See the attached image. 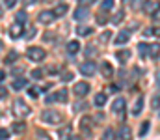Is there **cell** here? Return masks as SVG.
<instances>
[{
  "mask_svg": "<svg viewBox=\"0 0 160 140\" xmlns=\"http://www.w3.org/2000/svg\"><path fill=\"white\" fill-rule=\"evenodd\" d=\"M17 58H19V54H17L15 50H11V52H9V54L6 56V60H4V62H6V64H13V62H15Z\"/></svg>",
  "mask_w": 160,
  "mask_h": 140,
  "instance_id": "cell-22",
  "label": "cell"
},
{
  "mask_svg": "<svg viewBox=\"0 0 160 140\" xmlns=\"http://www.w3.org/2000/svg\"><path fill=\"white\" fill-rule=\"evenodd\" d=\"M65 140H78V137H75V135H69Z\"/></svg>",
  "mask_w": 160,
  "mask_h": 140,
  "instance_id": "cell-45",
  "label": "cell"
},
{
  "mask_svg": "<svg viewBox=\"0 0 160 140\" xmlns=\"http://www.w3.org/2000/svg\"><path fill=\"white\" fill-rule=\"evenodd\" d=\"M26 84H28V82H26V79H22V77H21V79H15L11 86H13V90H17V92H19V90H22Z\"/></svg>",
  "mask_w": 160,
  "mask_h": 140,
  "instance_id": "cell-18",
  "label": "cell"
},
{
  "mask_svg": "<svg viewBox=\"0 0 160 140\" xmlns=\"http://www.w3.org/2000/svg\"><path fill=\"white\" fill-rule=\"evenodd\" d=\"M41 120H43L45 123L56 125V123L63 122V114H62V112H58V110H52V108H48V110H45V112L41 114Z\"/></svg>",
  "mask_w": 160,
  "mask_h": 140,
  "instance_id": "cell-1",
  "label": "cell"
},
{
  "mask_svg": "<svg viewBox=\"0 0 160 140\" xmlns=\"http://www.w3.org/2000/svg\"><path fill=\"white\" fill-rule=\"evenodd\" d=\"M8 137H9V133L6 129H0V140H8Z\"/></svg>",
  "mask_w": 160,
  "mask_h": 140,
  "instance_id": "cell-37",
  "label": "cell"
},
{
  "mask_svg": "<svg viewBox=\"0 0 160 140\" xmlns=\"http://www.w3.org/2000/svg\"><path fill=\"white\" fill-rule=\"evenodd\" d=\"M13 112H15V116L21 120V118H26V116L32 112V108H30L22 99H17V101L13 103Z\"/></svg>",
  "mask_w": 160,
  "mask_h": 140,
  "instance_id": "cell-2",
  "label": "cell"
},
{
  "mask_svg": "<svg viewBox=\"0 0 160 140\" xmlns=\"http://www.w3.org/2000/svg\"><path fill=\"white\" fill-rule=\"evenodd\" d=\"M88 108V103H77L75 105V112H82V110H86Z\"/></svg>",
  "mask_w": 160,
  "mask_h": 140,
  "instance_id": "cell-30",
  "label": "cell"
},
{
  "mask_svg": "<svg viewBox=\"0 0 160 140\" xmlns=\"http://www.w3.org/2000/svg\"><path fill=\"white\" fill-rule=\"evenodd\" d=\"M153 108H155V110H158V95H155V97H153Z\"/></svg>",
  "mask_w": 160,
  "mask_h": 140,
  "instance_id": "cell-40",
  "label": "cell"
},
{
  "mask_svg": "<svg viewBox=\"0 0 160 140\" xmlns=\"http://www.w3.org/2000/svg\"><path fill=\"white\" fill-rule=\"evenodd\" d=\"M114 138H116L114 131H112V129H106V131H104V135H102V140H114Z\"/></svg>",
  "mask_w": 160,
  "mask_h": 140,
  "instance_id": "cell-27",
  "label": "cell"
},
{
  "mask_svg": "<svg viewBox=\"0 0 160 140\" xmlns=\"http://www.w3.org/2000/svg\"><path fill=\"white\" fill-rule=\"evenodd\" d=\"M69 133H71V125H67V127H65V131H62V133H60V138L65 140L67 137H69Z\"/></svg>",
  "mask_w": 160,
  "mask_h": 140,
  "instance_id": "cell-32",
  "label": "cell"
},
{
  "mask_svg": "<svg viewBox=\"0 0 160 140\" xmlns=\"http://www.w3.org/2000/svg\"><path fill=\"white\" fill-rule=\"evenodd\" d=\"M121 140H132V131H130V127H127V125H121L119 129V135H118Z\"/></svg>",
  "mask_w": 160,
  "mask_h": 140,
  "instance_id": "cell-13",
  "label": "cell"
},
{
  "mask_svg": "<svg viewBox=\"0 0 160 140\" xmlns=\"http://www.w3.org/2000/svg\"><path fill=\"white\" fill-rule=\"evenodd\" d=\"M26 56H28L32 62H43L45 56H47V52H45V49H41V47H30V49L26 50Z\"/></svg>",
  "mask_w": 160,
  "mask_h": 140,
  "instance_id": "cell-3",
  "label": "cell"
},
{
  "mask_svg": "<svg viewBox=\"0 0 160 140\" xmlns=\"http://www.w3.org/2000/svg\"><path fill=\"white\" fill-rule=\"evenodd\" d=\"M123 15H125V13H123V9H121V11H118V13H116V17L112 19V23H114V24H118V23L121 21V17H123Z\"/></svg>",
  "mask_w": 160,
  "mask_h": 140,
  "instance_id": "cell-33",
  "label": "cell"
},
{
  "mask_svg": "<svg viewBox=\"0 0 160 140\" xmlns=\"http://www.w3.org/2000/svg\"><path fill=\"white\" fill-rule=\"evenodd\" d=\"M67 9H69V8H67V4H58V6H56V9H54L52 13H54V17H62V15H65V13H67Z\"/></svg>",
  "mask_w": 160,
  "mask_h": 140,
  "instance_id": "cell-17",
  "label": "cell"
},
{
  "mask_svg": "<svg viewBox=\"0 0 160 140\" xmlns=\"http://www.w3.org/2000/svg\"><path fill=\"white\" fill-rule=\"evenodd\" d=\"M73 92L77 93L78 97H84V95H88V92H89V84L88 82H77L75 88H73Z\"/></svg>",
  "mask_w": 160,
  "mask_h": 140,
  "instance_id": "cell-7",
  "label": "cell"
},
{
  "mask_svg": "<svg viewBox=\"0 0 160 140\" xmlns=\"http://www.w3.org/2000/svg\"><path fill=\"white\" fill-rule=\"evenodd\" d=\"M38 19H39L41 24H47V26H48V24H52V21H54L56 17H54V13H52V11H41Z\"/></svg>",
  "mask_w": 160,
  "mask_h": 140,
  "instance_id": "cell-8",
  "label": "cell"
},
{
  "mask_svg": "<svg viewBox=\"0 0 160 140\" xmlns=\"http://www.w3.org/2000/svg\"><path fill=\"white\" fill-rule=\"evenodd\" d=\"M125 2H132V0H125Z\"/></svg>",
  "mask_w": 160,
  "mask_h": 140,
  "instance_id": "cell-47",
  "label": "cell"
},
{
  "mask_svg": "<svg viewBox=\"0 0 160 140\" xmlns=\"http://www.w3.org/2000/svg\"><path fill=\"white\" fill-rule=\"evenodd\" d=\"M4 79H6V73H4V71H0V82H2Z\"/></svg>",
  "mask_w": 160,
  "mask_h": 140,
  "instance_id": "cell-46",
  "label": "cell"
},
{
  "mask_svg": "<svg viewBox=\"0 0 160 140\" xmlns=\"http://www.w3.org/2000/svg\"><path fill=\"white\" fill-rule=\"evenodd\" d=\"M153 19H155V21L158 19V8H155V11H153Z\"/></svg>",
  "mask_w": 160,
  "mask_h": 140,
  "instance_id": "cell-43",
  "label": "cell"
},
{
  "mask_svg": "<svg viewBox=\"0 0 160 140\" xmlns=\"http://www.w3.org/2000/svg\"><path fill=\"white\" fill-rule=\"evenodd\" d=\"M116 58L119 60L121 64H125V62L130 58V50H128V49H125V50H118V52H116Z\"/></svg>",
  "mask_w": 160,
  "mask_h": 140,
  "instance_id": "cell-16",
  "label": "cell"
},
{
  "mask_svg": "<svg viewBox=\"0 0 160 140\" xmlns=\"http://www.w3.org/2000/svg\"><path fill=\"white\" fill-rule=\"evenodd\" d=\"M67 97H69V95H67V90H65V88L54 93V101H60V103H65V101H67Z\"/></svg>",
  "mask_w": 160,
  "mask_h": 140,
  "instance_id": "cell-19",
  "label": "cell"
},
{
  "mask_svg": "<svg viewBox=\"0 0 160 140\" xmlns=\"http://www.w3.org/2000/svg\"><path fill=\"white\" fill-rule=\"evenodd\" d=\"M73 77H75V75H73L71 71H65V73L62 75V80H63V82H69V80H73Z\"/></svg>",
  "mask_w": 160,
  "mask_h": 140,
  "instance_id": "cell-29",
  "label": "cell"
},
{
  "mask_svg": "<svg viewBox=\"0 0 160 140\" xmlns=\"http://www.w3.org/2000/svg\"><path fill=\"white\" fill-rule=\"evenodd\" d=\"M6 6H8V8H13V6H15V0H8Z\"/></svg>",
  "mask_w": 160,
  "mask_h": 140,
  "instance_id": "cell-44",
  "label": "cell"
},
{
  "mask_svg": "<svg viewBox=\"0 0 160 140\" xmlns=\"http://www.w3.org/2000/svg\"><path fill=\"white\" fill-rule=\"evenodd\" d=\"M91 129H93V120L88 118V116H84L80 120V131H82V135L84 137H89L91 135Z\"/></svg>",
  "mask_w": 160,
  "mask_h": 140,
  "instance_id": "cell-4",
  "label": "cell"
},
{
  "mask_svg": "<svg viewBox=\"0 0 160 140\" xmlns=\"http://www.w3.org/2000/svg\"><path fill=\"white\" fill-rule=\"evenodd\" d=\"M101 6H102V9H108V11H110V9L114 8V0H102Z\"/></svg>",
  "mask_w": 160,
  "mask_h": 140,
  "instance_id": "cell-28",
  "label": "cell"
},
{
  "mask_svg": "<svg viewBox=\"0 0 160 140\" xmlns=\"http://www.w3.org/2000/svg\"><path fill=\"white\" fill-rule=\"evenodd\" d=\"M86 54H88V56H91V54L95 56V54H97V50H95L93 47H88V49H86Z\"/></svg>",
  "mask_w": 160,
  "mask_h": 140,
  "instance_id": "cell-38",
  "label": "cell"
},
{
  "mask_svg": "<svg viewBox=\"0 0 160 140\" xmlns=\"http://www.w3.org/2000/svg\"><path fill=\"white\" fill-rule=\"evenodd\" d=\"M97 23H99V24H104V23H106V17H104V13H99V15H97Z\"/></svg>",
  "mask_w": 160,
  "mask_h": 140,
  "instance_id": "cell-36",
  "label": "cell"
},
{
  "mask_svg": "<svg viewBox=\"0 0 160 140\" xmlns=\"http://www.w3.org/2000/svg\"><path fill=\"white\" fill-rule=\"evenodd\" d=\"M78 69H80V73L82 75H86V77H93V73H95V64L93 62H82L78 65Z\"/></svg>",
  "mask_w": 160,
  "mask_h": 140,
  "instance_id": "cell-5",
  "label": "cell"
},
{
  "mask_svg": "<svg viewBox=\"0 0 160 140\" xmlns=\"http://www.w3.org/2000/svg\"><path fill=\"white\" fill-rule=\"evenodd\" d=\"M95 105L97 106H104L106 105V95L104 93H97L95 95Z\"/></svg>",
  "mask_w": 160,
  "mask_h": 140,
  "instance_id": "cell-21",
  "label": "cell"
},
{
  "mask_svg": "<svg viewBox=\"0 0 160 140\" xmlns=\"http://www.w3.org/2000/svg\"><path fill=\"white\" fill-rule=\"evenodd\" d=\"M149 127H151V123H149V122H143V123H142V129H140V137H145L147 131H149Z\"/></svg>",
  "mask_w": 160,
  "mask_h": 140,
  "instance_id": "cell-24",
  "label": "cell"
},
{
  "mask_svg": "<svg viewBox=\"0 0 160 140\" xmlns=\"http://www.w3.org/2000/svg\"><path fill=\"white\" fill-rule=\"evenodd\" d=\"M88 17H89V9H88L86 6H80V8L75 9V19H77V21H86Z\"/></svg>",
  "mask_w": 160,
  "mask_h": 140,
  "instance_id": "cell-9",
  "label": "cell"
},
{
  "mask_svg": "<svg viewBox=\"0 0 160 140\" xmlns=\"http://www.w3.org/2000/svg\"><path fill=\"white\" fill-rule=\"evenodd\" d=\"M11 131H13L15 135H22V133L26 131V125H24L22 122H15V123L11 125Z\"/></svg>",
  "mask_w": 160,
  "mask_h": 140,
  "instance_id": "cell-15",
  "label": "cell"
},
{
  "mask_svg": "<svg viewBox=\"0 0 160 140\" xmlns=\"http://www.w3.org/2000/svg\"><path fill=\"white\" fill-rule=\"evenodd\" d=\"M9 36H11L13 39H17V38H22V36H24V32H22V24L15 23V24L9 28Z\"/></svg>",
  "mask_w": 160,
  "mask_h": 140,
  "instance_id": "cell-10",
  "label": "cell"
},
{
  "mask_svg": "<svg viewBox=\"0 0 160 140\" xmlns=\"http://www.w3.org/2000/svg\"><path fill=\"white\" fill-rule=\"evenodd\" d=\"M45 103H47V105H48V103H54V93H52V95H47V101H45Z\"/></svg>",
  "mask_w": 160,
  "mask_h": 140,
  "instance_id": "cell-42",
  "label": "cell"
},
{
  "mask_svg": "<svg viewBox=\"0 0 160 140\" xmlns=\"http://www.w3.org/2000/svg\"><path fill=\"white\" fill-rule=\"evenodd\" d=\"M125 106H127L125 99L123 97H118L114 101V105H112V112H116V114H119L121 118H125Z\"/></svg>",
  "mask_w": 160,
  "mask_h": 140,
  "instance_id": "cell-6",
  "label": "cell"
},
{
  "mask_svg": "<svg viewBox=\"0 0 160 140\" xmlns=\"http://www.w3.org/2000/svg\"><path fill=\"white\" fill-rule=\"evenodd\" d=\"M128 39H130V32H127V30H121L119 34H118V38H116V45H125Z\"/></svg>",
  "mask_w": 160,
  "mask_h": 140,
  "instance_id": "cell-12",
  "label": "cell"
},
{
  "mask_svg": "<svg viewBox=\"0 0 160 140\" xmlns=\"http://www.w3.org/2000/svg\"><path fill=\"white\" fill-rule=\"evenodd\" d=\"M101 73H102V77L110 79V77H114V67H112L108 62H102V64H101Z\"/></svg>",
  "mask_w": 160,
  "mask_h": 140,
  "instance_id": "cell-11",
  "label": "cell"
},
{
  "mask_svg": "<svg viewBox=\"0 0 160 140\" xmlns=\"http://www.w3.org/2000/svg\"><path fill=\"white\" fill-rule=\"evenodd\" d=\"M95 0H80V6H89V4H93Z\"/></svg>",
  "mask_w": 160,
  "mask_h": 140,
  "instance_id": "cell-41",
  "label": "cell"
},
{
  "mask_svg": "<svg viewBox=\"0 0 160 140\" xmlns=\"http://www.w3.org/2000/svg\"><path fill=\"white\" fill-rule=\"evenodd\" d=\"M6 95H8V90L4 86H0V99H6Z\"/></svg>",
  "mask_w": 160,
  "mask_h": 140,
  "instance_id": "cell-39",
  "label": "cell"
},
{
  "mask_svg": "<svg viewBox=\"0 0 160 140\" xmlns=\"http://www.w3.org/2000/svg\"><path fill=\"white\" fill-rule=\"evenodd\" d=\"M24 21H26V13H24V11H19V13H17V23L22 24Z\"/></svg>",
  "mask_w": 160,
  "mask_h": 140,
  "instance_id": "cell-31",
  "label": "cell"
},
{
  "mask_svg": "<svg viewBox=\"0 0 160 140\" xmlns=\"http://www.w3.org/2000/svg\"><path fill=\"white\" fill-rule=\"evenodd\" d=\"M91 32H93V30H91L89 26H82V28H78V30H77V34H78V36H89Z\"/></svg>",
  "mask_w": 160,
  "mask_h": 140,
  "instance_id": "cell-23",
  "label": "cell"
},
{
  "mask_svg": "<svg viewBox=\"0 0 160 140\" xmlns=\"http://www.w3.org/2000/svg\"><path fill=\"white\" fill-rule=\"evenodd\" d=\"M0 49H2V41H0Z\"/></svg>",
  "mask_w": 160,
  "mask_h": 140,
  "instance_id": "cell-48",
  "label": "cell"
},
{
  "mask_svg": "<svg viewBox=\"0 0 160 140\" xmlns=\"http://www.w3.org/2000/svg\"><path fill=\"white\" fill-rule=\"evenodd\" d=\"M142 108H143V97L140 95V97L136 99L134 106H132V116H140V114H142Z\"/></svg>",
  "mask_w": 160,
  "mask_h": 140,
  "instance_id": "cell-14",
  "label": "cell"
},
{
  "mask_svg": "<svg viewBox=\"0 0 160 140\" xmlns=\"http://www.w3.org/2000/svg\"><path fill=\"white\" fill-rule=\"evenodd\" d=\"M28 95H30L32 99H36V97L39 95V90H38V88H30V90H28Z\"/></svg>",
  "mask_w": 160,
  "mask_h": 140,
  "instance_id": "cell-34",
  "label": "cell"
},
{
  "mask_svg": "<svg viewBox=\"0 0 160 140\" xmlns=\"http://www.w3.org/2000/svg\"><path fill=\"white\" fill-rule=\"evenodd\" d=\"M78 50H80L78 41H69V43H67V52H69V54H77Z\"/></svg>",
  "mask_w": 160,
  "mask_h": 140,
  "instance_id": "cell-20",
  "label": "cell"
},
{
  "mask_svg": "<svg viewBox=\"0 0 160 140\" xmlns=\"http://www.w3.org/2000/svg\"><path fill=\"white\" fill-rule=\"evenodd\" d=\"M110 38H112V32H110V30L102 32V34H101V43H106V41H110Z\"/></svg>",
  "mask_w": 160,
  "mask_h": 140,
  "instance_id": "cell-26",
  "label": "cell"
},
{
  "mask_svg": "<svg viewBox=\"0 0 160 140\" xmlns=\"http://www.w3.org/2000/svg\"><path fill=\"white\" fill-rule=\"evenodd\" d=\"M140 52H142V56H143V58H145V56H147V52H149V50H151V47L147 45V43H140Z\"/></svg>",
  "mask_w": 160,
  "mask_h": 140,
  "instance_id": "cell-25",
  "label": "cell"
},
{
  "mask_svg": "<svg viewBox=\"0 0 160 140\" xmlns=\"http://www.w3.org/2000/svg\"><path fill=\"white\" fill-rule=\"evenodd\" d=\"M32 77H34V79H43V71H41V69L32 71Z\"/></svg>",
  "mask_w": 160,
  "mask_h": 140,
  "instance_id": "cell-35",
  "label": "cell"
}]
</instances>
